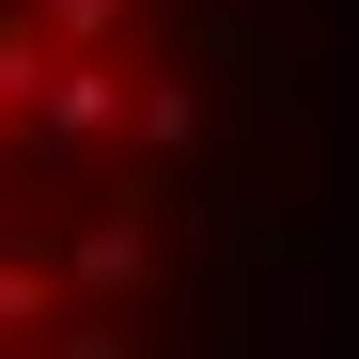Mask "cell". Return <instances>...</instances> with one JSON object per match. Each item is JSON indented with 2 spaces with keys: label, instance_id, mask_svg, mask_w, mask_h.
<instances>
[{
  "label": "cell",
  "instance_id": "3",
  "mask_svg": "<svg viewBox=\"0 0 359 359\" xmlns=\"http://www.w3.org/2000/svg\"><path fill=\"white\" fill-rule=\"evenodd\" d=\"M126 109H141V141H156V156L188 141V126H203V94H188V79H156V94H126Z\"/></svg>",
  "mask_w": 359,
  "mask_h": 359
},
{
  "label": "cell",
  "instance_id": "1",
  "mask_svg": "<svg viewBox=\"0 0 359 359\" xmlns=\"http://www.w3.org/2000/svg\"><path fill=\"white\" fill-rule=\"evenodd\" d=\"M126 126V63H47L32 79V141H109Z\"/></svg>",
  "mask_w": 359,
  "mask_h": 359
},
{
  "label": "cell",
  "instance_id": "2",
  "mask_svg": "<svg viewBox=\"0 0 359 359\" xmlns=\"http://www.w3.org/2000/svg\"><path fill=\"white\" fill-rule=\"evenodd\" d=\"M79 281L126 297V281H141V219H94V234H79Z\"/></svg>",
  "mask_w": 359,
  "mask_h": 359
},
{
  "label": "cell",
  "instance_id": "5",
  "mask_svg": "<svg viewBox=\"0 0 359 359\" xmlns=\"http://www.w3.org/2000/svg\"><path fill=\"white\" fill-rule=\"evenodd\" d=\"M32 313H47V281H32V266H0V328H32Z\"/></svg>",
  "mask_w": 359,
  "mask_h": 359
},
{
  "label": "cell",
  "instance_id": "4",
  "mask_svg": "<svg viewBox=\"0 0 359 359\" xmlns=\"http://www.w3.org/2000/svg\"><path fill=\"white\" fill-rule=\"evenodd\" d=\"M126 16H141V0H47V32H79V47H109Z\"/></svg>",
  "mask_w": 359,
  "mask_h": 359
}]
</instances>
